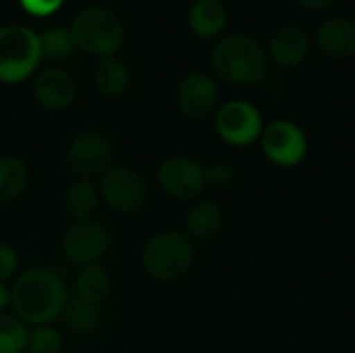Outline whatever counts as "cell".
<instances>
[{
	"mask_svg": "<svg viewBox=\"0 0 355 353\" xmlns=\"http://www.w3.org/2000/svg\"><path fill=\"white\" fill-rule=\"evenodd\" d=\"M196 260L193 241L181 231L152 235L141 252V266L156 283H175L185 277Z\"/></svg>",
	"mask_w": 355,
	"mask_h": 353,
	"instance_id": "277c9868",
	"label": "cell"
},
{
	"mask_svg": "<svg viewBox=\"0 0 355 353\" xmlns=\"http://www.w3.org/2000/svg\"><path fill=\"white\" fill-rule=\"evenodd\" d=\"M300 6H304L306 10H312V12H318V10H327L335 0H297Z\"/></svg>",
	"mask_w": 355,
	"mask_h": 353,
	"instance_id": "f1b7e54d",
	"label": "cell"
},
{
	"mask_svg": "<svg viewBox=\"0 0 355 353\" xmlns=\"http://www.w3.org/2000/svg\"><path fill=\"white\" fill-rule=\"evenodd\" d=\"M19 268V256L15 252V248L0 243V283L8 281Z\"/></svg>",
	"mask_w": 355,
	"mask_h": 353,
	"instance_id": "4316f807",
	"label": "cell"
},
{
	"mask_svg": "<svg viewBox=\"0 0 355 353\" xmlns=\"http://www.w3.org/2000/svg\"><path fill=\"white\" fill-rule=\"evenodd\" d=\"M67 325L73 333L81 337H92L100 329V312L96 306H89L81 300H73L64 308Z\"/></svg>",
	"mask_w": 355,
	"mask_h": 353,
	"instance_id": "603a6c76",
	"label": "cell"
},
{
	"mask_svg": "<svg viewBox=\"0 0 355 353\" xmlns=\"http://www.w3.org/2000/svg\"><path fill=\"white\" fill-rule=\"evenodd\" d=\"M71 37L75 48L96 58L114 56L125 42V27L121 17L106 6H87L71 21Z\"/></svg>",
	"mask_w": 355,
	"mask_h": 353,
	"instance_id": "3957f363",
	"label": "cell"
},
{
	"mask_svg": "<svg viewBox=\"0 0 355 353\" xmlns=\"http://www.w3.org/2000/svg\"><path fill=\"white\" fill-rule=\"evenodd\" d=\"M160 189L177 202H193L208 187L206 166L189 154L166 156L156 171Z\"/></svg>",
	"mask_w": 355,
	"mask_h": 353,
	"instance_id": "52a82bcc",
	"label": "cell"
},
{
	"mask_svg": "<svg viewBox=\"0 0 355 353\" xmlns=\"http://www.w3.org/2000/svg\"><path fill=\"white\" fill-rule=\"evenodd\" d=\"M37 37H40V50L44 58L62 60V58H69L75 50L71 31L62 25H50L42 33H37Z\"/></svg>",
	"mask_w": 355,
	"mask_h": 353,
	"instance_id": "7402d4cb",
	"label": "cell"
},
{
	"mask_svg": "<svg viewBox=\"0 0 355 353\" xmlns=\"http://www.w3.org/2000/svg\"><path fill=\"white\" fill-rule=\"evenodd\" d=\"M100 200L116 214L131 216L146 208L148 204V183L131 166L116 164L110 166L100 177Z\"/></svg>",
	"mask_w": 355,
	"mask_h": 353,
	"instance_id": "8992f818",
	"label": "cell"
},
{
	"mask_svg": "<svg viewBox=\"0 0 355 353\" xmlns=\"http://www.w3.org/2000/svg\"><path fill=\"white\" fill-rule=\"evenodd\" d=\"M42 60L40 37L27 25L0 27V81H25Z\"/></svg>",
	"mask_w": 355,
	"mask_h": 353,
	"instance_id": "5b68a950",
	"label": "cell"
},
{
	"mask_svg": "<svg viewBox=\"0 0 355 353\" xmlns=\"http://www.w3.org/2000/svg\"><path fill=\"white\" fill-rule=\"evenodd\" d=\"M260 146L264 156L283 169H293L302 164L308 156V137L304 129L291 121L279 119L264 127Z\"/></svg>",
	"mask_w": 355,
	"mask_h": 353,
	"instance_id": "8fae6325",
	"label": "cell"
},
{
	"mask_svg": "<svg viewBox=\"0 0 355 353\" xmlns=\"http://www.w3.org/2000/svg\"><path fill=\"white\" fill-rule=\"evenodd\" d=\"M223 223V208L212 200H200L185 214V235L191 241H208L220 231Z\"/></svg>",
	"mask_w": 355,
	"mask_h": 353,
	"instance_id": "e0dca14e",
	"label": "cell"
},
{
	"mask_svg": "<svg viewBox=\"0 0 355 353\" xmlns=\"http://www.w3.org/2000/svg\"><path fill=\"white\" fill-rule=\"evenodd\" d=\"M112 156L114 152L110 139L96 129L75 133L64 150L67 166L77 179L102 177L112 166Z\"/></svg>",
	"mask_w": 355,
	"mask_h": 353,
	"instance_id": "ba28073f",
	"label": "cell"
},
{
	"mask_svg": "<svg viewBox=\"0 0 355 353\" xmlns=\"http://www.w3.org/2000/svg\"><path fill=\"white\" fill-rule=\"evenodd\" d=\"M316 48L331 58L355 56V19L352 17H329L318 23L314 31Z\"/></svg>",
	"mask_w": 355,
	"mask_h": 353,
	"instance_id": "9a60e30c",
	"label": "cell"
},
{
	"mask_svg": "<svg viewBox=\"0 0 355 353\" xmlns=\"http://www.w3.org/2000/svg\"><path fill=\"white\" fill-rule=\"evenodd\" d=\"M29 185V169L27 164L12 156L0 154V204L15 202Z\"/></svg>",
	"mask_w": 355,
	"mask_h": 353,
	"instance_id": "44dd1931",
	"label": "cell"
},
{
	"mask_svg": "<svg viewBox=\"0 0 355 353\" xmlns=\"http://www.w3.org/2000/svg\"><path fill=\"white\" fill-rule=\"evenodd\" d=\"M35 102L46 110H64L75 100V81L69 71L48 67L40 71L31 85Z\"/></svg>",
	"mask_w": 355,
	"mask_h": 353,
	"instance_id": "5bb4252c",
	"label": "cell"
},
{
	"mask_svg": "<svg viewBox=\"0 0 355 353\" xmlns=\"http://www.w3.org/2000/svg\"><path fill=\"white\" fill-rule=\"evenodd\" d=\"M64 212L73 223L94 218L100 206V189L94 179H75L62 196Z\"/></svg>",
	"mask_w": 355,
	"mask_h": 353,
	"instance_id": "ac0fdd59",
	"label": "cell"
},
{
	"mask_svg": "<svg viewBox=\"0 0 355 353\" xmlns=\"http://www.w3.org/2000/svg\"><path fill=\"white\" fill-rule=\"evenodd\" d=\"M110 246V233L100 221H79L71 223L60 239V250L73 264L89 266L98 264Z\"/></svg>",
	"mask_w": 355,
	"mask_h": 353,
	"instance_id": "30bf717a",
	"label": "cell"
},
{
	"mask_svg": "<svg viewBox=\"0 0 355 353\" xmlns=\"http://www.w3.org/2000/svg\"><path fill=\"white\" fill-rule=\"evenodd\" d=\"M214 73L231 85H256L268 77L266 48L248 33H227L210 50Z\"/></svg>",
	"mask_w": 355,
	"mask_h": 353,
	"instance_id": "7a4b0ae2",
	"label": "cell"
},
{
	"mask_svg": "<svg viewBox=\"0 0 355 353\" xmlns=\"http://www.w3.org/2000/svg\"><path fill=\"white\" fill-rule=\"evenodd\" d=\"M354 8H355V4H354Z\"/></svg>",
	"mask_w": 355,
	"mask_h": 353,
	"instance_id": "4dcf8cb0",
	"label": "cell"
},
{
	"mask_svg": "<svg viewBox=\"0 0 355 353\" xmlns=\"http://www.w3.org/2000/svg\"><path fill=\"white\" fill-rule=\"evenodd\" d=\"M112 283L108 273L100 266V264H89V266H81V270L77 273L75 279V291H77V300L100 308L108 295H110Z\"/></svg>",
	"mask_w": 355,
	"mask_h": 353,
	"instance_id": "ffe728a7",
	"label": "cell"
},
{
	"mask_svg": "<svg viewBox=\"0 0 355 353\" xmlns=\"http://www.w3.org/2000/svg\"><path fill=\"white\" fill-rule=\"evenodd\" d=\"M27 350L31 353H60V350H62V337L50 325L35 327V331L29 333Z\"/></svg>",
	"mask_w": 355,
	"mask_h": 353,
	"instance_id": "d4e9b609",
	"label": "cell"
},
{
	"mask_svg": "<svg viewBox=\"0 0 355 353\" xmlns=\"http://www.w3.org/2000/svg\"><path fill=\"white\" fill-rule=\"evenodd\" d=\"M208 173V185L216 187V189H225L235 181V171L229 162H214L210 166H206Z\"/></svg>",
	"mask_w": 355,
	"mask_h": 353,
	"instance_id": "484cf974",
	"label": "cell"
},
{
	"mask_svg": "<svg viewBox=\"0 0 355 353\" xmlns=\"http://www.w3.org/2000/svg\"><path fill=\"white\" fill-rule=\"evenodd\" d=\"M227 8L220 0H196L189 8V29L202 40H216L227 27Z\"/></svg>",
	"mask_w": 355,
	"mask_h": 353,
	"instance_id": "2e32d148",
	"label": "cell"
},
{
	"mask_svg": "<svg viewBox=\"0 0 355 353\" xmlns=\"http://www.w3.org/2000/svg\"><path fill=\"white\" fill-rule=\"evenodd\" d=\"M6 306H10V289H8L4 283H0V312H2Z\"/></svg>",
	"mask_w": 355,
	"mask_h": 353,
	"instance_id": "f546056e",
	"label": "cell"
},
{
	"mask_svg": "<svg viewBox=\"0 0 355 353\" xmlns=\"http://www.w3.org/2000/svg\"><path fill=\"white\" fill-rule=\"evenodd\" d=\"M69 293L62 277L50 268H31L10 287V306L25 325L44 327L64 314Z\"/></svg>",
	"mask_w": 355,
	"mask_h": 353,
	"instance_id": "6da1fadb",
	"label": "cell"
},
{
	"mask_svg": "<svg viewBox=\"0 0 355 353\" xmlns=\"http://www.w3.org/2000/svg\"><path fill=\"white\" fill-rule=\"evenodd\" d=\"M216 133L233 148H248L262 137V112L245 100H231L216 110Z\"/></svg>",
	"mask_w": 355,
	"mask_h": 353,
	"instance_id": "9c48e42d",
	"label": "cell"
},
{
	"mask_svg": "<svg viewBox=\"0 0 355 353\" xmlns=\"http://www.w3.org/2000/svg\"><path fill=\"white\" fill-rule=\"evenodd\" d=\"M94 83H96V89L102 96L121 98L131 87V71L116 56L100 58L96 69H94Z\"/></svg>",
	"mask_w": 355,
	"mask_h": 353,
	"instance_id": "d6986e66",
	"label": "cell"
},
{
	"mask_svg": "<svg viewBox=\"0 0 355 353\" xmlns=\"http://www.w3.org/2000/svg\"><path fill=\"white\" fill-rule=\"evenodd\" d=\"M21 6L33 17H48L60 8L62 0H19Z\"/></svg>",
	"mask_w": 355,
	"mask_h": 353,
	"instance_id": "83f0119b",
	"label": "cell"
},
{
	"mask_svg": "<svg viewBox=\"0 0 355 353\" xmlns=\"http://www.w3.org/2000/svg\"><path fill=\"white\" fill-rule=\"evenodd\" d=\"M177 108L191 121H204L214 110H218L220 89L214 77L208 73L196 71L181 79L177 94H175Z\"/></svg>",
	"mask_w": 355,
	"mask_h": 353,
	"instance_id": "7c38bea8",
	"label": "cell"
},
{
	"mask_svg": "<svg viewBox=\"0 0 355 353\" xmlns=\"http://www.w3.org/2000/svg\"><path fill=\"white\" fill-rule=\"evenodd\" d=\"M29 333L25 322L12 314L0 312V353H21L27 350Z\"/></svg>",
	"mask_w": 355,
	"mask_h": 353,
	"instance_id": "cb8c5ba5",
	"label": "cell"
},
{
	"mask_svg": "<svg viewBox=\"0 0 355 353\" xmlns=\"http://www.w3.org/2000/svg\"><path fill=\"white\" fill-rule=\"evenodd\" d=\"M310 46H312V40L308 31L295 23H287V25H281L270 35L266 54H268L270 64L289 71V69L300 67L308 58Z\"/></svg>",
	"mask_w": 355,
	"mask_h": 353,
	"instance_id": "4fadbf2b",
	"label": "cell"
}]
</instances>
